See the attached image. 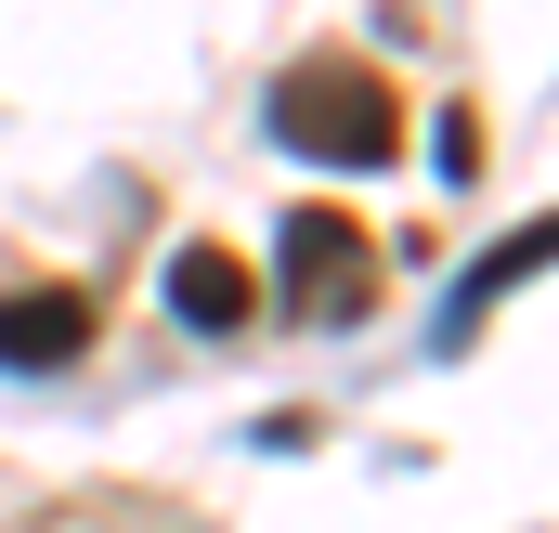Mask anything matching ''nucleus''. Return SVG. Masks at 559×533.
I'll use <instances>...</instances> for the list:
<instances>
[{
	"label": "nucleus",
	"mask_w": 559,
	"mask_h": 533,
	"mask_svg": "<svg viewBox=\"0 0 559 533\" xmlns=\"http://www.w3.org/2000/svg\"><path fill=\"white\" fill-rule=\"evenodd\" d=\"M92 339H105L92 286H13L0 299V378H66Z\"/></svg>",
	"instance_id": "obj_3"
},
{
	"label": "nucleus",
	"mask_w": 559,
	"mask_h": 533,
	"mask_svg": "<svg viewBox=\"0 0 559 533\" xmlns=\"http://www.w3.org/2000/svg\"><path fill=\"white\" fill-rule=\"evenodd\" d=\"M534 273H547V222H521L508 248H481V261L455 273V299H442V325H429V352H468V339H481V312H495L508 286H534Z\"/></svg>",
	"instance_id": "obj_5"
},
{
	"label": "nucleus",
	"mask_w": 559,
	"mask_h": 533,
	"mask_svg": "<svg viewBox=\"0 0 559 533\" xmlns=\"http://www.w3.org/2000/svg\"><path fill=\"white\" fill-rule=\"evenodd\" d=\"M261 131H274L286 156H325V169H391V156H404V105H391L378 66L312 52V66H286L274 92H261Z\"/></svg>",
	"instance_id": "obj_1"
},
{
	"label": "nucleus",
	"mask_w": 559,
	"mask_h": 533,
	"mask_svg": "<svg viewBox=\"0 0 559 533\" xmlns=\"http://www.w3.org/2000/svg\"><path fill=\"white\" fill-rule=\"evenodd\" d=\"M274 286L299 325H365L378 312V235L352 209H286L274 222Z\"/></svg>",
	"instance_id": "obj_2"
},
{
	"label": "nucleus",
	"mask_w": 559,
	"mask_h": 533,
	"mask_svg": "<svg viewBox=\"0 0 559 533\" xmlns=\"http://www.w3.org/2000/svg\"><path fill=\"white\" fill-rule=\"evenodd\" d=\"M169 312H182L195 339H235V325L261 312V286H248L235 248H209V235H195V248H169Z\"/></svg>",
	"instance_id": "obj_4"
}]
</instances>
